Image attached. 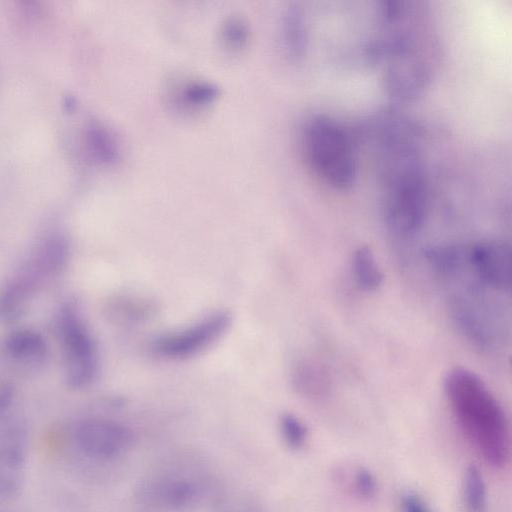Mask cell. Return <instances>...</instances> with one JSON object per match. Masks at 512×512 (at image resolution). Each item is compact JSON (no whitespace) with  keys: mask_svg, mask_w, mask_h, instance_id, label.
<instances>
[{"mask_svg":"<svg viewBox=\"0 0 512 512\" xmlns=\"http://www.w3.org/2000/svg\"><path fill=\"white\" fill-rule=\"evenodd\" d=\"M305 158L316 176L328 187L346 191L356 182L358 158L350 132L336 119L315 115L302 133Z\"/></svg>","mask_w":512,"mask_h":512,"instance_id":"277c9868","label":"cell"},{"mask_svg":"<svg viewBox=\"0 0 512 512\" xmlns=\"http://www.w3.org/2000/svg\"><path fill=\"white\" fill-rule=\"evenodd\" d=\"M353 272L357 284L366 291L376 290L383 280V274L372 251L365 246L354 253Z\"/></svg>","mask_w":512,"mask_h":512,"instance_id":"7c38bea8","label":"cell"},{"mask_svg":"<svg viewBox=\"0 0 512 512\" xmlns=\"http://www.w3.org/2000/svg\"><path fill=\"white\" fill-rule=\"evenodd\" d=\"M279 430L285 445L291 449H301L308 438L304 423L295 415L283 414L279 421Z\"/></svg>","mask_w":512,"mask_h":512,"instance_id":"9a60e30c","label":"cell"},{"mask_svg":"<svg viewBox=\"0 0 512 512\" xmlns=\"http://www.w3.org/2000/svg\"><path fill=\"white\" fill-rule=\"evenodd\" d=\"M230 322L227 312H216L184 330L158 338L154 348L157 353L167 358L188 357L216 340L225 332Z\"/></svg>","mask_w":512,"mask_h":512,"instance_id":"9c48e42d","label":"cell"},{"mask_svg":"<svg viewBox=\"0 0 512 512\" xmlns=\"http://www.w3.org/2000/svg\"><path fill=\"white\" fill-rule=\"evenodd\" d=\"M402 512H431L425 501L415 493L407 492L401 496Z\"/></svg>","mask_w":512,"mask_h":512,"instance_id":"e0dca14e","label":"cell"},{"mask_svg":"<svg viewBox=\"0 0 512 512\" xmlns=\"http://www.w3.org/2000/svg\"><path fill=\"white\" fill-rule=\"evenodd\" d=\"M352 484L354 491L363 498H371L377 490V482L374 475L365 468H358L353 473Z\"/></svg>","mask_w":512,"mask_h":512,"instance_id":"2e32d148","label":"cell"},{"mask_svg":"<svg viewBox=\"0 0 512 512\" xmlns=\"http://www.w3.org/2000/svg\"><path fill=\"white\" fill-rule=\"evenodd\" d=\"M463 498L467 512H485L487 507V486L481 471L469 466L462 481Z\"/></svg>","mask_w":512,"mask_h":512,"instance_id":"4fadbf2b","label":"cell"},{"mask_svg":"<svg viewBox=\"0 0 512 512\" xmlns=\"http://www.w3.org/2000/svg\"><path fill=\"white\" fill-rule=\"evenodd\" d=\"M444 389L457 424L471 447L491 467H504L510 456L508 422L486 384L475 373L455 368L447 374Z\"/></svg>","mask_w":512,"mask_h":512,"instance_id":"3957f363","label":"cell"},{"mask_svg":"<svg viewBox=\"0 0 512 512\" xmlns=\"http://www.w3.org/2000/svg\"><path fill=\"white\" fill-rule=\"evenodd\" d=\"M199 480L190 472L164 470L151 475L140 487V501L150 508L179 510L200 496Z\"/></svg>","mask_w":512,"mask_h":512,"instance_id":"8992f818","label":"cell"},{"mask_svg":"<svg viewBox=\"0 0 512 512\" xmlns=\"http://www.w3.org/2000/svg\"><path fill=\"white\" fill-rule=\"evenodd\" d=\"M28 454V431L22 421H0V497L12 499L22 489Z\"/></svg>","mask_w":512,"mask_h":512,"instance_id":"ba28073f","label":"cell"},{"mask_svg":"<svg viewBox=\"0 0 512 512\" xmlns=\"http://www.w3.org/2000/svg\"><path fill=\"white\" fill-rule=\"evenodd\" d=\"M5 348L11 357L26 362H38L47 353L45 339L30 329H18L10 333L5 340Z\"/></svg>","mask_w":512,"mask_h":512,"instance_id":"8fae6325","label":"cell"},{"mask_svg":"<svg viewBox=\"0 0 512 512\" xmlns=\"http://www.w3.org/2000/svg\"><path fill=\"white\" fill-rule=\"evenodd\" d=\"M73 439L87 456L110 460L121 456L130 448L133 436L131 430L118 421L90 417L75 425Z\"/></svg>","mask_w":512,"mask_h":512,"instance_id":"52a82bcc","label":"cell"},{"mask_svg":"<svg viewBox=\"0 0 512 512\" xmlns=\"http://www.w3.org/2000/svg\"><path fill=\"white\" fill-rule=\"evenodd\" d=\"M366 50L380 65L385 92L394 103L406 104L421 97L434 79L442 55L428 4L417 0L380 2Z\"/></svg>","mask_w":512,"mask_h":512,"instance_id":"6da1fadb","label":"cell"},{"mask_svg":"<svg viewBox=\"0 0 512 512\" xmlns=\"http://www.w3.org/2000/svg\"><path fill=\"white\" fill-rule=\"evenodd\" d=\"M471 263L486 284L500 291H509L512 278V257L509 244L486 241L474 246Z\"/></svg>","mask_w":512,"mask_h":512,"instance_id":"30bf717a","label":"cell"},{"mask_svg":"<svg viewBox=\"0 0 512 512\" xmlns=\"http://www.w3.org/2000/svg\"><path fill=\"white\" fill-rule=\"evenodd\" d=\"M285 42L290 56L294 59L301 58L307 46V30L302 13L291 9L285 20Z\"/></svg>","mask_w":512,"mask_h":512,"instance_id":"5bb4252c","label":"cell"},{"mask_svg":"<svg viewBox=\"0 0 512 512\" xmlns=\"http://www.w3.org/2000/svg\"><path fill=\"white\" fill-rule=\"evenodd\" d=\"M368 131L386 223L397 234L411 235L423 225L429 202L420 129L399 111L389 109L373 119Z\"/></svg>","mask_w":512,"mask_h":512,"instance_id":"7a4b0ae2","label":"cell"},{"mask_svg":"<svg viewBox=\"0 0 512 512\" xmlns=\"http://www.w3.org/2000/svg\"><path fill=\"white\" fill-rule=\"evenodd\" d=\"M57 327L64 349L66 384L73 389L90 385L98 371L95 341L74 305L66 303L58 313Z\"/></svg>","mask_w":512,"mask_h":512,"instance_id":"5b68a950","label":"cell"},{"mask_svg":"<svg viewBox=\"0 0 512 512\" xmlns=\"http://www.w3.org/2000/svg\"><path fill=\"white\" fill-rule=\"evenodd\" d=\"M13 397V392L8 387L0 388V411L4 410L9 403L11 402Z\"/></svg>","mask_w":512,"mask_h":512,"instance_id":"ac0fdd59","label":"cell"}]
</instances>
